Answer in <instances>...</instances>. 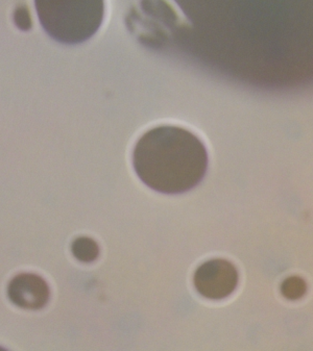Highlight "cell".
Wrapping results in <instances>:
<instances>
[{"label": "cell", "instance_id": "obj_1", "mask_svg": "<svg viewBox=\"0 0 313 351\" xmlns=\"http://www.w3.org/2000/svg\"><path fill=\"white\" fill-rule=\"evenodd\" d=\"M133 165L138 178L154 191L180 194L202 182L208 154L192 132L178 126H159L137 142Z\"/></svg>", "mask_w": 313, "mask_h": 351}, {"label": "cell", "instance_id": "obj_2", "mask_svg": "<svg viewBox=\"0 0 313 351\" xmlns=\"http://www.w3.org/2000/svg\"><path fill=\"white\" fill-rule=\"evenodd\" d=\"M44 31L60 43H83L95 35L104 20V0H35Z\"/></svg>", "mask_w": 313, "mask_h": 351}, {"label": "cell", "instance_id": "obj_3", "mask_svg": "<svg viewBox=\"0 0 313 351\" xmlns=\"http://www.w3.org/2000/svg\"><path fill=\"white\" fill-rule=\"evenodd\" d=\"M194 280L200 295L209 300H220L234 292L238 284V272L228 261L216 258L198 267Z\"/></svg>", "mask_w": 313, "mask_h": 351}, {"label": "cell", "instance_id": "obj_4", "mask_svg": "<svg viewBox=\"0 0 313 351\" xmlns=\"http://www.w3.org/2000/svg\"><path fill=\"white\" fill-rule=\"evenodd\" d=\"M8 294L16 306L38 310L47 304L49 288L45 280L36 274H19L10 282Z\"/></svg>", "mask_w": 313, "mask_h": 351}, {"label": "cell", "instance_id": "obj_5", "mask_svg": "<svg viewBox=\"0 0 313 351\" xmlns=\"http://www.w3.org/2000/svg\"><path fill=\"white\" fill-rule=\"evenodd\" d=\"M71 250L76 258L84 263L93 262L100 254L97 243L87 237L76 239L72 243Z\"/></svg>", "mask_w": 313, "mask_h": 351}, {"label": "cell", "instance_id": "obj_6", "mask_svg": "<svg viewBox=\"0 0 313 351\" xmlns=\"http://www.w3.org/2000/svg\"><path fill=\"white\" fill-rule=\"evenodd\" d=\"M307 285L303 278L292 276L281 285V292L287 300H298L306 294Z\"/></svg>", "mask_w": 313, "mask_h": 351}]
</instances>
